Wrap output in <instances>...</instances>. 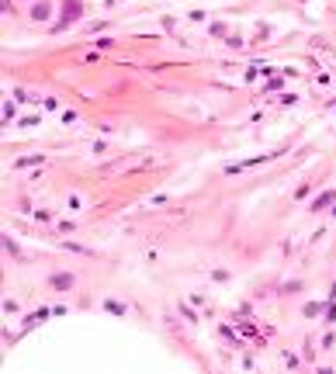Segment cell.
Here are the masks:
<instances>
[{"instance_id": "obj_1", "label": "cell", "mask_w": 336, "mask_h": 374, "mask_svg": "<svg viewBox=\"0 0 336 374\" xmlns=\"http://www.w3.org/2000/svg\"><path fill=\"white\" fill-rule=\"evenodd\" d=\"M84 14V4H80V0H66V4H63V21H59V28H66L69 21H77Z\"/></svg>"}, {"instance_id": "obj_2", "label": "cell", "mask_w": 336, "mask_h": 374, "mask_svg": "<svg viewBox=\"0 0 336 374\" xmlns=\"http://www.w3.org/2000/svg\"><path fill=\"white\" fill-rule=\"evenodd\" d=\"M49 14H52V7H49V4H35V7H31V18H35V21H45Z\"/></svg>"}, {"instance_id": "obj_3", "label": "cell", "mask_w": 336, "mask_h": 374, "mask_svg": "<svg viewBox=\"0 0 336 374\" xmlns=\"http://www.w3.org/2000/svg\"><path fill=\"white\" fill-rule=\"evenodd\" d=\"M52 288H73V277L69 274H56L52 277Z\"/></svg>"}, {"instance_id": "obj_4", "label": "cell", "mask_w": 336, "mask_h": 374, "mask_svg": "<svg viewBox=\"0 0 336 374\" xmlns=\"http://www.w3.org/2000/svg\"><path fill=\"white\" fill-rule=\"evenodd\" d=\"M326 205H333V194H319L315 198V208H326Z\"/></svg>"}]
</instances>
